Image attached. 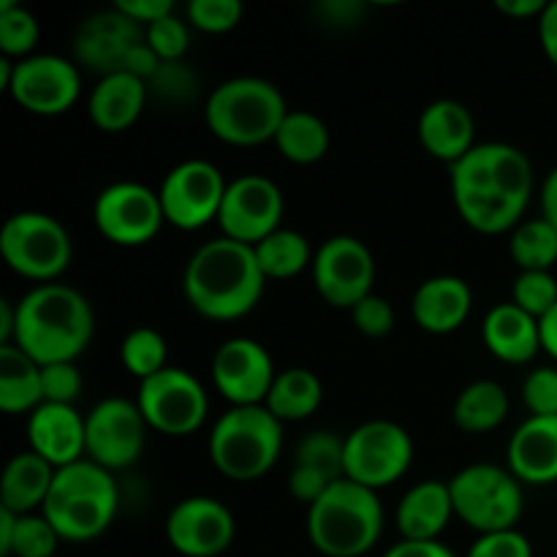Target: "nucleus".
I'll return each mask as SVG.
<instances>
[{
	"mask_svg": "<svg viewBox=\"0 0 557 557\" xmlns=\"http://www.w3.org/2000/svg\"><path fill=\"white\" fill-rule=\"evenodd\" d=\"M253 253L267 281H292L313 267L315 250L310 248L302 232L281 226L259 245H253Z\"/></svg>",
	"mask_w": 557,
	"mask_h": 557,
	"instance_id": "obj_33",
	"label": "nucleus"
},
{
	"mask_svg": "<svg viewBox=\"0 0 557 557\" xmlns=\"http://www.w3.org/2000/svg\"><path fill=\"white\" fill-rule=\"evenodd\" d=\"M267 277L250 245L228 237L210 239L190 253L183 294L190 308L210 321H237L253 313L264 297Z\"/></svg>",
	"mask_w": 557,
	"mask_h": 557,
	"instance_id": "obj_2",
	"label": "nucleus"
},
{
	"mask_svg": "<svg viewBox=\"0 0 557 557\" xmlns=\"http://www.w3.org/2000/svg\"><path fill=\"white\" fill-rule=\"evenodd\" d=\"M237 522L226 504L210 495H190L172 506L166 517V542L183 557H218L232 547Z\"/></svg>",
	"mask_w": 557,
	"mask_h": 557,
	"instance_id": "obj_19",
	"label": "nucleus"
},
{
	"mask_svg": "<svg viewBox=\"0 0 557 557\" xmlns=\"http://www.w3.org/2000/svg\"><path fill=\"white\" fill-rule=\"evenodd\" d=\"M324 403V384L308 368H288L277 373L264 408L277 422H305L313 417Z\"/></svg>",
	"mask_w": 557,
	"mask_h": 557,
	"instance_id": "obj_30",
	"label": "nucleus"
},
{
	"mask_svg": "<svg viewBox=\"0 0 557 557\" xmlns=\"http://www.w3.org/2000/svg\"><path fill=\"white\" fill-rule=\"evenodd\" d=\"M509 471L522 484L547 487L557 482V417H528L509 441Z\"/></svg>",
	"mask_w": 557,
	"mask_h": 557,
	"instance_id": "obj_24",
	"label": "nucleus"
},
{
	"mask_svg": "<svg viewBox=\"0 0 557 557\" xmlns=\"http://www.w3.org/2000/svg\"><path fill=\"white\" fill-rule=\"evenodd\" d=\"M41 403V364L16 346H0V411L30 417Z\"/></svg>",
	"mask_w": 557,
	"mask_h": 557,
	"instance_id": "obj_29",
	"label": "nucleus"
},
{
	"mask_svg": "<svg viewBox=\"0 0 557 557\" xmlns=\"http://www.w3.org/2000/svg\"><path fill=\"white\" fill-rule=\"evenodd\" d=\"M9 96L25 112L38 117H58L79 101L82 74L74 60L63 54H30L25 60H14Z\"/></svg>",
	"mask_w": 557,
	"mask_h": 557,
	"instance_id": "obj_15",
	"label": "nucleus"
},
{
	"mask_svg": "<svg viewBox=\"0 0 557 557\" xmlns=\"http://www.w3.org/2000/svg\"><path fill=\"white\" fill-rule=\"evenodd\" d=\"M120 362L136 381H147L169 368V346L152 326H136L120 343Z\"/></svg>",
	"mask_w": 557,
	"mask_h": 557,
	"instance_id": "obj_35",
	"label": "nucleus"
},
{
	"mask_svg": "<svg viewBox=\"0 0 557 557\" xmlns=\"http://www.w3.org/2000/svg\"><path fill=\"white\" fill-rule=\"evenodd\" d=\"M228 180L215 163L205 158H190L169 169L158 196H161L163 218L180 232H196L207 223L218 221Z\"/></svg>",
	"mask_w": 557,
	"mask_h": 557,
	"instance_id": "obj_13",
	"label": "nucleus"
},
{
	"mask_svg": "<svg viewBox=\"0 0 557 557\" xmlns=\"http://www.w3.org/2000/svg\"><path fill=\"white\" fill-rule=\"evenodd\" d=\"M308 539L326 557H362L384 533L379 493L341 479L308 509Z\"/></svg>",
	"mask_w": 557,
	"mask_h": 557,
	"instance_id": "obj_5",
	"label": "nucleus"
},
{
	"mask_svg": "<svg viewBox=\"0 0 557 557\" xmlns=\"http://www.w3.org/2000/svg\"><path fill=\"white\" fill-rule=\"evenodd\" d=\"M141 41H145V27L136 25L114 5L82 22L74 49L82 65H90L92 71H101V76H107L120 71L125 54Z\"/></svg>",
	"mask_w": 557,
	"mask_h": 557,
	"instance_id": "obj_21",
	"label": "nucleus"
},
{
	"mask_svg": "<svg viewBox=\"0 0 557 557\" xmlns=\"http://www.w3.org/2000/svg\"><path fill=\"white\" fill-rule=\"evenodd\" d=\"M315 11L330 27H351L362 20L364 5L357 0H326L315 5Z\"/></svg>",
	"mask_w": 557,
	"mask_h": 557,
	"instance_id": "obj_49",
	"label": "nucleus"
},
{
	"mask_svg": "<svg viewBox=\"0 0 557 557\" xmlns=\"http://www.w3.org/2000/svg\"><path fill=\"white\" fill-rule=\"evenodd\" d=\"M87 424V460L107 471L131 468L145 451L147 422L136 400L107 397L96 403L85 417Z\"/></svg>",
	"mask_w": 557,
	"mask_h": 557,
	"instance_id": "obj_16",
	"label": "nucleus"
},
{
	"mask_svg": "<svg viewBox=\"0 0 557 557\" xmlns=\"http://www.w3.org/2000/svg\"><path fill=\"white\" fill-rule=\"evenodd\" d=\"M313 286L326 305L337 310L357 308L370 297L375 283V256L351 234L330 237L313 256Z\"/></svg>",
	"mask_w": 557,
	"mask_h": 557,
	"instance_id": "obj_14",
	"label": "nucleus"
},
{
	"mask_svg": "<svg viewBox=\"0 0 557 557\" xmlns=\"http://www.w3.org/2000/svg\"><path fill=\"white\" fill-rule=\"evenodd\" d=\"M136 406L147 428L161 435L183 438L205 424L210 413V397L194 373L169 364L152 379L141 381L136 392Z\"/></svg>",
	"mask_w": 557,
	"mask_h": 557,
	"instance_id": "obj_11",
	"label": "nucleus"
},
{
	"mask_svg": "<svg viewBox=\"0 0 557 557\" xmlns=\"http://www.w3.org/2000/svg\"><path fill=\"white\" fill-rule=\"evenodd\" d=\"M522 403L531 417H557V368H536L522 381Z\"/></svg>",
	"mask_w": 557,
	"mask_h": 557,
	"instance_id": "obj_43",
	"label": "nucleus"
},
{
	"mask_svg": "<svg viewBox=\"0 0 557 557\" xmlns=\"http://www.w3.org/2000/svg\"><path fill=\"white\" fill-rule=\"evenodd\" d=\"M145 41L161 63H180L190 47L188 22L180 20L177 14L163 16L156 25L145 27Z\"/></svg>",
	"mask_w": 557,
	"mask_h": 557,
	"instance_id": "obj_41",
	"label": "nucleus"
},
{
	"mask_svg": "<svg viewBox=\"0 0 557 557\" xmlns=\"http://www.w3.org/2000/svg\"><path fill=\"white\" fill-rule=\"evenodd\" d=\"M511 302L542 321L557 305V277L553 272H520L511 286Z\"/></svg>",
	"mask_w": 557,
	"mask_h": 557,
	"instance_id": "obj_39",
	"label": "nucleus"
},
{
	"mask_svg": "<svg viewBox=\"0 0 557 557\" xmlns=\"http://www.w3.org/2000/svg\"><path fill=\"white\" fill-rule=\"evenodd\" d=\"M455 517L449 482H419L400 498L395 511L397 531L406 542H438Z\"/></svg>",
	"mask_w": 557,
	"mask_h": 557,
	"instance_id": "obj_27",
	"label": "nucleus"
},
{
	"mask_svg": "<svg viewBox=\"0 0 557 557\" xmlns=\"http://www.w3.org/2000/svg\"><path fill=\"white\" fill-rule=\"evenodd\" d=\"M44 403H58V406H74L82 392V373L76 362L44 364L41 368Z\"/></svg>",
	"mask_w": 557,
	"mask_h": 557,
	"instance_id": "obj_44",
	"label": "nucleus"
},
{
	"mask_svg": "<svg viewBox=\"0 0 557 557\" xmlns=\"http://www.w3.org/2000/svg\"><path fill=\"white\" fill-rule=\"evenodd\" d=\"M455 517L468 528L482 533L511 531L522 520L525 495L522 482L509 468L493 462H476L462 468L449 482Z\"/></svg>",
	"mask_w": 557,
	"mask_h": 557,
	"instance_id": "obj_9",
	"label": "nucleus"
},
{
	"mask_svg": "<svg viewBox=\"0 0 557 557\" xmlns=\"http://www.w3.org/2000/svg\"><path fill=\"white\" fill-rule=\"evenodd\" d=\"M419 141L430 158L455 166L476 147V123L471 109L455 98L428 103L419 117Z\"/></svg>",
	"mask_w": 557,
	"mask_h": 557,
	"instance_id": "obj_22",
	"label": "nucleus"
},
{
	"mask_svg": "<svg viewBox=\"0 0 557 557\" xmlns=\"http://www.w3.org/2000/svg\"><path fill=\"white\" fill-rule=\"evenodd\" d=\"M158 69H161V60H158V54L147 47V41L136 44V47L125 54L123 65H120V71L139 76V79H145V82H150L152 76H156Z\"/></svg>",
	"mask_w": 557,
	"mask_h": 557,
	"instance_id": "obj_50",
	"label": "nucleus"
},
{
	"mask_svg": "<svg viewBox=\"0 0 557 557\" xmlns=\"http://www.w3.org/2000/svg\"><path fill=\"white\" fill-rule=\"evenodd\" d=\"M542 348L557 362V305L542 319Z\"/></svg>",
	"mask_w": 557,
	"mask_h": 557,
	"instance_id": "obj_56",
	"label": "nucleus"
},
{
	"mask_svg": "<svg viewBox=\"0 0 557 557\" xmlns=\"http://www.w3.org/2000/svg\"><path fill=\"white\" fill-rule=\"evenodd\" d=\"M482 341L495 359L506 364H525L542 348V321L528 315L515 302H500L482 321Z\"/></svg>",
	"mask_w": 557,
	"mask_h": 557,
	"instance_id": "obj_26",
	"label": "nucleus"
},
{
	"mask_svg": "<svg viewBox=\"0 0 557 557\" xmlns=\"http://www.w3.org/2000/svg\"><path fill=\"white\" fill-rule=\"evenodd\" d=\"M27 444L30 451L52 468L74 466L87 457V424L74 406L41 403L27 417Z\"/></svg>",
	"mask_w": 557,
	"mask_h": 557,
	"instance_id": "obj_20",
	"label": "nucleus"
},
{
	"mask_svg": "<svg viewBox=\"0 0 557 557\" xmlns=\"http://www.w3.org/2000/svg\"><path fill=\"white\" fill-rule=\"evenodd\" d=\"M471 310V286L457 275L428 277L411 297L413 321L428 335H451L466 324Z\"/></svg>",
	"mask_w": 557,
	"mask_h": 557,
	"instance_id": "obj_23",
	"label": "nucleus"
},
{
	"mask_svg": "<svg viewBox=\"0 0 557 557\" xmlns=\"http://www.w3.org/2000/svg\"><path fill=\"white\" fill-rule=\"evenodd\" d=\"M58 468L49 466L36 451H20L11 457L0 476V509H9L14 515H36L44 509L49 498V490L54 484Z\"/></svg>",
	"mask_w": 557,
	"mask_h": 557,
	"instance_id": "obj_28",
	"label": "nucleus"
},
{
	"mask_svg": "<svg viewBox=\"0 0 557 557\" xmlns=\"http://www.w3.org/2000/svg\"><path fill=\"white\" fill-rule=\"evenodd\" d=\"M185 14H188L190 27L207 36H221L243 22L245 9L239 0H190Z\"/></svg>",
	"mask_w": 557,
	"mask_h": 557,
	"instance_id": "obj_40",
	"label": "nucleus"
},
{
	"mask_svg": "<svg viewBox=\"0 0 557 557\" xmlns=\"http://www.w3.org/2000/svg\"><path fill=\"white\" fill-rule=\"evenodd\" d=\"M212 384L232 408L264 406L275 384V362L253 337H232L212 357Z\"/></svg>",
	"mask_w": 557,
	"mask_h": 557,
	"instance_id": "obj_18",
	"label": "nucleus"
},
{
	"mask_svg": "<svg viewBox=\"0 0 557 557\" xmlns=\"http://www.w3.org/2000/svg\"><path fill=\"white\" fill-rule=\"evenodd\" d=\"M509 253L520 272H553L557 264V228L544 218L522 221L511 232Z\"/></svg>",
	"mask_w": 557,
	"mask_h": 557,
	"instance_id": "obj_34",
	"label": "nucleus"
},
{
	"mask_svg": "<svg viewBox=\"0 0 557 557\" xmlns=\"http://www.w3.org/2000/svg\"><path fill=\"white\" fill-rule=\"evenodd\" d=\"M466 557H533V547L525 533L511 528V531L482 533Z\"/></svg>",
	"mask_w": 557,
	"mask_h": 557,
	"instance_id": "obj_46",
	"label": "nucleus"
},
{
	"mask_svg": "<svg viewBox=\"0 0 557 557\" xmlns=\"http://www.w3.org/2000/svg\"><path fill=\"white\" fill-rule=\"evenodd\" d=\"M351 321L359 335L364 337H386L395 330V310L379 294L364 297L357 308H351Z\"/></svg>",
	"mask_w": 557,
	"mask_h": 557,
	"instance_id": "obj_45",
	"label": "nucleus"
},
{
	"mask_svg": "<svg viewBox=\"0 0 557 557\" xmlns=\"http://www.w3.org/2000/svg\"><path fill=\"white\" fill-rule=\"evenodd\" d=\"M0 256L25 281L58 283L74 259V243L63 223L49 212L22 210L0 228Z\"/></svg>",
	"mask_w": 557,
	"mask_h": 557,
	"instance_id": "obj_8",
	"label": "nucleus"
},
{
	"mask_svg": "<svg viewBox=\"0 0 557 557\" xmlns=\"http://www.w3.org/2000/svg\"><path fill=\"white\" fill-rule=\"evenodd\" d=\"M150 98V87L145 79L125 71H114L98 79L87 98V114L92 125L103 134H123L141 117Z\"/></svg>",
	"mask_w": 557,
	"mask_h": 557,
	"instance_id": "obj_25",
	"label": "nucleus"
},
{
	"mask_svg": "<svg viewBox=\"0 0 557 557\" xmlns=\"http://www.w3.org/2000/svg\"><path fill=\"white\" fill-rule=\"evenodd\" d=\"M92 223L107 243L120 248H141L158 237L166 218L158 190L136 180H120L96 196Z\"/></svg>",
	"mask_w": 557,
	"mask_h": 557,
	"instance_id": "obj_12",
	"label": "nucleus"
},
{
	"mask_svg": "<svg viewBox=\"0 0 557 557\" xmlns=\"http://www.w3.org/2000/svg\"><path fill=\"white\" fill-rule=\"evenodd\" d=\"M413 462V438L403 424L370 419L346 435V479L379 490L400 482Z\"/></svg>",
	"mask_w": 557,
	"mask_h": 557,
	"instance_id": "obj_10",
	"label": "nucleus"
},
{
	"mask_svg": "<svg viewBox=\"0 0 557 557\" xmlns=\"http://www.w3.org/2000/svg\"><path fill=\"white\" fill-rule=\"evenodd\" d=\"M539 41H542L544 54L557 69V0H549L544 14L539 16Z\"/></svg>",
	"mask_w": 557,
	"mask_h": 557,
	"instance_id": "obj_51",
	"label": "nucleus"
},
{
	"mask_svg": "<svg viewBox=\"0 0 557 557\" xmlns=\"http://www.w3.org/2000/svg\"><path fill=\"white\" fill-rule=\"evenodd\" d=\"M147 87H150V92H156L161 101L185 103L196 96L199 79H196L194 71L180 60V63H161L156 76L147 82Z\"/></svg>",
	"mask_w": 557,
	"mask_h": 557,
	"instance_id": "obj_42",
	"label": "nucleus"
},
{
	"mask_svg": "<svg viewBox=\"0 0 557 557\" xmlns=\"http://www.w3.org/2000/svg\"><path fill=\"white\" fill-rule=\"evenodd\" d=\"M451 199L462 221L479 234L515 232L531 205L533 163L520 147L484 141L449 166Z\"/></svg>",
	"mask_w": 557,
	"mask_h": 557,
	"instance_id": "obj_1",
	"label": "nucleus"
},
{
	"mask_svg": "<svg viewBox=\"0 0 557 557\" xmlns=\"http://www.w3.org/2000/svg\"><path fill=\"white\" fill-rule=\"evenodd\" d=\"M96 332L90 299L65 283H44L16 302L14 341L38 364L76 362Z\"/></svg>",
	"mask_w": 557,
	"mask_h": 557,
	"instance_id": "obj_3",
	"label": "nucleus"
},
{
	"mask_svg": "<svg viewBox=\"0 0 557 557\" xmlns=\"http://www.w3.org/2000/svg\"><path fill=\"white\" fill-rule=\"evenodd\" d=\"M41 38L38 20L16 0H0V54L9 60H25L36 54Z\"/></svg>",
	"mask_w": 557,
	"mask_h": 557,
	"instance_id": "obj_36",
	"label": "nucleus"
},
{
	"mask_svg": "<svg viewBox=\"0 0 557 557\" xmlns=\"http://www.w3.org/2000/svg\"><path fill=\"white\" fill-rule=\"evenodd\" d=\"M16 515L9 509H0V557H9L11 536H14Z\"/></svg>",
	"mask_w": 557,
	"mask_h": 557,
	"instance_id": "obj_57",
	"label": "nucleus"
},
{
	"mask_svg": "<svg viewBox=\"0 0 557 557\" xmlns=\"http://www.w3.org/2000/svg\"><path fill=\"white\" fill-rule=\"evenodd\" d=\"M292 109L272 82L261 76H234L207 96L205 123L215 139L232 147L275 141L277 128Z\"/></svg>",
	"mask_w": 557,
	"mask_h": 557,
	"instance_id": "obj_6",
	"label": "nucleus"
},
{
	"mask_svg": "<svg viewBox=\"0 0 557 557\" xmlns=\"http://www.w3.org/2000/svg\"><path fill=\"white\" fill-rule=\"evenodd\" d=\"M16 326V302L0 299V346H11Z\"/></svg>",
	"mask_w": 557,
	"mask_h": 557,
	"instance_id": "obj_55",
	"label": "nucleus"
},
{
	"mask_svg": "<svg viewBox=\"0 0 557 557\" xmlns=\"http://www.w3.org/2000/svg\"><path fill=\"white\" fill-rule=\"evenodd\" d=\"M495 9L511 20H539L547 9V0H495Z\"/></svg>",
	"mask_w": 557,
	"mask_h": 557,
	"instance_id": "obj_53",
	"label": "nucleus"
},
{
	"mask_svg": "<svg viewBox=\"0 0 557 557\" xmlns=\"http://www.w3.org/2000/svg\"><path fill=\"white\" fill-rule=\"evenodd\" d=\"M63 542L54 531L52 522L38 511V515H16L14 536H11L9 557H52L58 553V544Z\"/></svg>",
	"mask_w": 557,
	"mask_h": 557,
	"instance_id": "obj_38",
	"label": "nucleus"
},
{
	"mask_svg": "<svg viewBox=\"0 0 557 557\" xmlns=\"http://www.w3.org/2000/svg\"><path fill=\"white\" fill-rule=\"evenodd\" d=\"M114 5H117L128 20H134L136 25L141 27H150L156 25L158 20H163V16L174 14L172 0H117Z\"/></svg>",
	"mask_w": 557,
	"mask_h": 557,
	"instance_id": "obj_48",
	"label": "nucleus"
},
{
	"mask_svg": "<svg viewBox=\"0 0 557 557\" xmlns=\"http://www.w3.org/2000/svg\"><path fill=\"white\" fill-rule=\"evenodd\" d=\"M294 466L315 468L332 482H341L346 479V438L326 433V430H313L299 441Z\"/></svg>",
	"mask_w": 557,
	"mask_h": 557,
	"instance_id": "obj_37",
	"label": "nucleus"
},
{
	"mask_svg": "<svg viewBox=\"0 0 557 557\" xmlns=\"http://www.w3.org/2000/svg\"><path fill=\"white\" fill-rule=\"evenodd\" d=\"M542 218L557 228V166L542 185Z\"/></svg>",
	"mask_w": 557,
	"mask_h": 557,
	"instance_id": "obj_54",
	"label": "nucleus"
},
{
	"mask_svg": "<svg viewBox=\"0 0 557 557\" xmlns=\"http://www.w3.org/2000/svg\"><path fill=\"white\" fill-rule=\"evenodd\" d=\"M283 210H286V201H283V190L277 188L275 180L264 177V174H243V177L232 180L226 188V199H223L221 215H218V226L223 232L221 237L253 248L281 228Z\"/></svg>",
	"mask_w": 557,
	"mask_h": 557,
	"instance_id": "obj_17",
	"label": "nucleus"
},
{
	"mask_svg": "<svg viewBox=\"0 0 557 557\" xmlns=\"http://www.w3.org/2000/svg\"><path fill=\"white\" fill-rule=\"evenodd\" d=\"M330 484L335 482L308 466H294L292 473H288V493H292L294 500L308 506V509L326 493V490H330Z\"/></svg>",
	"mask_w": 557,
	"mask_h": 557,
	"instance_id": "obj_47",
	"label": "nucleus"
},
{
	"mask_svg": "<svg viewBox=\"0 0 557 557\" xmlns=\"http://www.w3.org/2000/svg\"><path fill=\"white\" fill-rule=\"evenodd\" d=\"M384 557H457L446 544L441 542H400L389 549Z\"/></svg>",
	"mask_w": 557,
	"mask_h": 557,
	"instance_id": "obj_52",
	"label": "nucleus"
},
{
	"mask_svg": "<svg viewBox=\"0 0 557 557\" xmlns=\"http://www.w3.org/2000/svg\"><path fill=\"white\" fill-rule=\"evenodd\" d=\"M509 417V392L498 381H473L457 395L451 419L468 435H484L498 430Z\"/></svg>",
	"mask_w": 557,
	"mask_h": 557,
	"instance_id": "obj_31",
	"label": "nucleus"
},
{
	"mask_svg": "<svg viewBox=\"0 0 557 557\" xmlns=\"http://www.w3.org/2000/svg\"><path fill=\"white\" fill-rule=\"evenodd\" d=\"M120 490L112 471L85 460L54 473V484L41 515L63 542L85 544L109 531L117 517Z\"/></svg>",
	"mask_w": 557,
	"mask_h": 557,
	"instance_id": "obj_4",
	"label": "nucleus"
},
{
	"mask_svg": "<svg viewBox=\"0 0 557 557\" xmlns=\"http://www.w3.org/2000/svg\"><path fill=\"white\" fill-rule=\"evenodd\" d=\"M330 125L319 114L305 112V109H292L275 134L277 152L297 166L319 163L330 152Z\"/></svg>",
	"mask_w": 557,
	"mask_h": 557,
	"instance_id": "obj_32",
	"label": "nucleus"
},
{
	"mask_svg": "<svg viewBox=\"0 0 557 557\" xmlns=\"http://www.w3.org/2000/svg\"><path fill=\"white\" fill-rule=\"evenodd\" d=\"M210 462L232 482H256L275 468L283 451V422L264 406L228 408L207 441Z\"/></svg>",
	"mask_w": 557,
	"mask_h": 557,
	"instance_id": "obj_7",
	"label": "nucleus"
}]
</instances>
